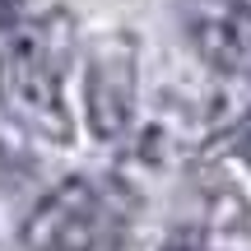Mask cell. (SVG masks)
I'll use <instances>...</instances> for the list:
<instances>
[{"label":"cell","mask_w":251,"mask_h":251,"mask_svg":"<svg viewBox=\"0 0 251 251\" xmlns=\"http://www.w3.org/2000/svg\"><path fill=\"white\" fill-rule=\"evenodd\" d=\"M70 19H19L0 28V107L14 126L51 144H70L75 121L65 107Z\"/></svg>","instance_id":"1"},{"label":"cell","mask_w":251,"mask_h":251,"mask_svg":"<svg viewBox=\"0 0 251 251\" xmlns=\"http://www.w3.org/2000/svg\"><path fill=\"white\" fill-rule=\"evenodd\" d=\"M126 224V196L98 177H65L24 224L28 251H107Z\"/></svg>","instance_id":"2"},{"label":"cell","mask_w":251,"mask_h":251,"mask_svg":"<svg viewBox=\"0 0 251 251\" xmlns=\"http://www.w3.org/2000/svg\"><path fill=\"white\" fill-rule=\"evenodd\" d=\"M135 61H140V51H135V42L126 33L102 37L89 56V84H84V93H89V126L102 140L126 135V126L135 117V89H140Z\"/></svg>","instance_id":"3"},{"label":"cell","mask_w":251,"mask_h":251,"mask_svg":"<svg viewBox=\"0 0 251 251\" xmlns=\"http://www.w3.org/2000/svg\"><path fill=\"white\" fill-rule=\"evenodd\" d=\"M186 33L200 61L228 79H251V5L247 0H186Z\"/></svg>","instance_id":"4"},{"label":"cell","mask_w":251,"mask_h":251,"mask_svg":"<svg viewBox=\"0 0 251 251\" xmlns=\"http://www.w3.org/2000/svg\"><path fill=\"white\" fill-rule=\"evenodd\" d=\"M228 149H233L237 158H247V163H251V112L233 126V135H228Z\"/></svg>","instance_id":"5"},{"label":"cell","mask_w":251,"mask_h":251,"mask_svg":"<svg viewBox=\"0 0 251 251\" xmlns=\"http://www.w3.org/2000/svg\"><path fill=\"white\" fill-rule=\"evenodd\" d=\"M19 24V0H0V28Z\"/></svg>","instance_id":"7"},{"label":"cell","mask_w":251,"mask_h":251,"mask_svg":"<svg viewBox=\"0 0 251 251\" xmlns=\"http://www.w3.org/2000/svg\"><path fill=\"white\" fill-rule=\"evenodd\" d=\"M163 251H214V247H205L200 237H177V242H168Z\"/></svg>","instance_id":"6"}]
</instances>
